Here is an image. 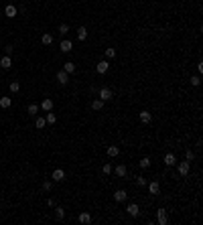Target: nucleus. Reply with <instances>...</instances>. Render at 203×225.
I'll list each match as a JSON object with an SVG mask.
<instances>
[{
  "label": "nucleus",
  "instance_id": "9b49d317",
  "mask_svg": "<svg viewBox=\"0 0 203 225\" xmlns=\"http://www.w3.org/2000/svg\"><path fill=\"white\" fill-rule=\"evenodd\" d=\"M71 49H73V43H71V41H67V39L61 41V53H69Z\"/></svg>",
  "mask_w": 203,
  "mask_h": 225
},
{
  "label": "nucleus",
  "instance_id": "a878e982",
  "mask_svg": "<svg viewBox=\"0 0 203 225\" xmlns=\"http://www.w3.org/2000/svg\"><path fill=\"white\" fill-rule=\"evenodd\" d=\"M35 128H45V118H37V120H35Z\"/></svg>",
  "mask_w": 203,
  "mask_h": 225
},
{
  "label": "nucleus",
  "instance_id": "e433bc0d",
  "mask_svg": "<svg viewBox=\"0 0 203 225\" xmlns=\"http://www.w3.org/2000/svg\"><path fill=\"white\" fill-rule=\"evenodd\" d=\"M193 156H195V154H193V152H191V150H187V152H185V158H187L189 162L193 160Z\"/></svg>",
  "mask_w": 203,
  "mask_h": 225
},
{
  "label": "nucleus",
  "instance_id": "473e14b6",
  "mask_svg": "<svg viewBox=\"0 0 203 225\" xmlns=\"http://www.w3.org/2000/svg\"><path fill=\"white\" fill-rule=\"evenodd\" d=\"M59 33H61V34H67L69 33V25H61V26H59Z\"/></svg>",
  "mask_w": 203,
  "mask_h": 225
},
{
  "label": "nucleus",
  "instance_id": "2eb2a0df",
  "mask_svg": "<svg viewBox=\"0 0 203 225\" xmlns=\"http://www.w3.org/2000/svg\"><path fill=\"white\" fill-rule=\"evenodd\" d=\"M118 154H120V148H118V146H108V156L116 158Z\"/></svg>",
  "mask_w": 203,
  "mask_h": 225
},
{
  "label": "nucleus",
  "instance_id": "5701e85b",
  "mask_svg": "<svg viewBox=\"0 0 203 225\" xmlns=\"http://www.w3.org/2000/svg\"><path fill=\"white\" fill-rule=\"evenodd\" d=\"M45 122H47V124H55V122H57V116H55V114H51V112H47Z\"/></svg>",
  "mask_w": 203,
  "mask_h": 225
},
{
  "label": "nucleus",
  "instance_id": "6e6552de",
  "mask_svg": "<svg viewBox=\"0 0 203 225\" xmlns=\"http://www.w3.org/2000/svg\"><path fill=\"white\" fill-rule=\"evenodd\" d=\"M0 67H2V69H10V67H12V59H10L8 55H4V57L0 59Z\"/></svg>",
  "mask_w": 203,
  "mask_h": 225
},
{
  "label": "nucleus",
  "instance_id": "4468645a",
  "mask_svg": "<svg viewBox=\"0 0 203 225\" xmlns=\"http://www.w3.org/2000/svg\"><path fill=\"white\" fill-rule=\"evenodd\" d=\"M77 39L79 41H85L87 39V29H85V26H79V29H77Z\"/></svg>",
  "mask_w": 203,
  "mask_h": 225
},
{
  "label": "nucleus",
  "instance_id": "cd10ccee",
  "mask_svg": "<svg viewBox=\"0 0 203 225\" xmlns=\"http://www.w3.org/2000/svg\"><path fill=\"white\" fill-rule=\"evenodd\" d=\"M19 89H20V83H19V81H12V83H10V91H12V93H16Z\"/></svg>",
  "mask_w": 203,
  "mask_h": 225
},
{
  "label": "nucleus",
  "instance_id": "f03ea898",
  "mask_svg": "<svg viewBox=\"0 0 203 225\" xmlns=\"http://www.w3.org/2000/svg\"><path fill=\"white\" fill-rule=\"evenodd\" d=\"M100 99L102 102H110L112 99V89L110 87H102L100 89Z\"/></svg>",
  "mask_w": 203,
  "mask_h": 225
},
{
  "label": "nucleus",
  "instance_id": "f257e3e1",
  "mask_svg": "<svg viewBox=\"0 0 203 225\" xmlns=\"http://www.w3.org/2000/svg\"><path fill=\"white\" fill-rule=\"evenodd\" d=\"M156 221H159V225H167V223H169L167 209H159V211H156Z\"/></svg>",
  "mask_w": 203,
  "mask_h": 225
},
{
  "label": "nucleus",
  "instance_id": "4c0bfd02",
  "mask_svg": "<svg viewBox=\"0 0 203 225\" xmlns=\"http://www.w3.org/2000/svg\"><path fill=\"white\" fill-rule=\"evenodd\" d=\"M0 207H2V203H0Z\"/></svg>",
  "mask_w": 203,
  "mask_h": 225
},
{
  "label": "nucleus",
  "instance_id": "bb28decb",
  "mask_svg": "<svg viewBox=\"0 0 203 225\" xmlns=\"http://www.w3.org/2000/svg\"><path fill=\"white\" fill-rule=\"evenodd\" d=\"M55 217H57V219H63V217H65V211H63L61 207H57V209H55Z\"/></svg>",
  "mask_w": 203,
  "mask_h": 225
},
{
  "label": "nucleus",
  "instance_id": "9d476101",
  "mask_svg": "<svg viewBox=\"0 0 203 225\" xmlns=\"http://www.w3.org/2000/svg\"><path fill=\"white\" fill-rule=\"evenodd\" d=\"M148 185V191H150V195H156V193L160 191V187H159V181H152V183H146Z\"/></svg>",
  "mask_w": 203,
  "mask_h": 225
},
{
  "label": "nucleus",
  "instance_id": "7ed1b4c3",
  "mask_svg": "<svg viewBox=\"0 0 203 225\" xmlns=\"http://www.w3.org/2000/svg\"><path fill=\"white\" fill-rule=\"evenodd\" d=\"M189 171H191V162H189V160H185V162H181V164H179V175L181 176H187Z\"/></svg>",
  "mask_w": 203,
  "mask_h": 225
},
{
  "label": "nucleus",
  "instance_id": "0eeeda50",
  "mask_svg": "<svg viewBox=\"0 0 203 225\" xmlns=\"http://www.w3.org/2000/svg\"><path fill=\"white\" fill-rule=\"evenodd\" d=\"M4 14H6V16H8V18H14V16H16V14H19V10H16V6H12V4H8V6H6V8H4Z\"/></svg>",
  "mask_w": 203,
  "mask_h": 225
},
{
  "label": "nucleus",
  "instance_id": "f3484780",
  "mask_svg": "<svg viewBox=\"0 0 203 225\" xmlns=\"http://www.w3.org/2000/svg\"><path fill=\"white\" fill-rule=\"evenodd\" d=\"M175 162H177V160H175V154H171V152H169V154L164 156V164H167V167H175Z\"/></svg>",
  "mask_w": 203,
  "mask_h": 225
},
{
  "label": "nucleus",
  "instance_id": "7c9ffc66",
  "mask_svg": "<svg viewBox=\"0 0 203 225\" xmlns=\"http://www.w3.org/2000/svg\"><path fill=\"white\" fill-rule=\"evenodd\" d=\"M146 183H148V181H146L144 176H138V179H136V185H138V187H146Z\"/></svg>",
  "mask_w": 203,
  "mask_h": 225
},
{
  "label": "nucleus",
  "instance_id": "39448f33",
  "mask_svg": "<svg viewBox=\"0 0 203 225\" xmlns=\"http://www.w3.org/2000/svg\"><path fill=\"white\" fill-rule=\"evenodd\" d=\"M57 81H59L61 85H67V83H69V73H65V71L61 69V71L57 73Z\"/></svg>",
  "mask_w": 203,
  "mask_h": 225
},
{
  "label": "nucleus",
  "instance_id": "c756f323",
  "mask_svg": "<svg viewBox=\"0 0 203 225\" xmlns=\"http://www.w3.org/2000/svg\"><path fill=\"white\" fill-rule=\"evenodd\" d=\"M199 83H201V79H199V75H193V77H191V85H193V87H197Z\"/></svg>",
  "mask_w": 203,
  "mask_h": 225
},
{
  "label": "nucleus",
  "instance_id": "a211bd4d",
  "mask_svg": "<svg viewBox=\"0 0 203 225\" xmlns=\"http://www.w3.org/2000/svg\"><path fill=\"white\" fill-rule=\"evenodd\" d=\"M150 120H152L150 112H140V122L142 124H150Z\"/></svg>",
  "mask_w": 203,
  "mask_h": 225
},
{
  "label": "nucleus",
  "instance_id": "b1692460",
  "mask_svg": "<svg viewBox=\"0 0 203 225\" xmlns=\"http://www.w3.org/2000/svg\"><path fill=\"white\" fill-rule=\"evenodd\" d=\"M92 108L96 110V112H100V110L104 108V102H102V99H93V103H92Z\"/></svg>",
  "mask_w": 203,
  "mask_h": 225
},
{
  "label": "nucleus",
  "instance_id": "c85d7f7f",
  "mask_svg": "<svg viewBox=\"0 0 203 225\" xmlns=\"http://www.w3.org/2000/svg\"><path fill=\"white\" fill-rule=\"evenodd\" d=\"M140 167H142V168H148V167H150V158H148V156H144V158L140 160Z\"/></svg>",
  "mask_w": 203,
  "mask_h": 225
},
{
  "label": "nucleus",
  "instance_id": "6ab92c4d",
  "mask_svg": "<svg viewBox=\"0 0 203 225\" xmlns=\"http://www.w3.org/2000/svg\"><path fill=\"white\" fill-rule=\"evenodd\" d=\"M41 43H43V45H51V43H53V34L43 33V37H41Z\"/></svg>",
  "mask_w": 203,
  "mask_h": 225
},
{
  "label": "nucleus",
  "instance_id": "423d86ee",
  "mask_svg": "<svg viewBox=\"0 0 203 225\" xmlns=\"http://www.w3.org/2000/svg\"><path fill=\"white\" fill-rule=\"evenodd\" d=\"M41 110H43V112H51V110H53V99L45 98L43 102H41Z\"/></svg>",
  "mask_w": 203,
  "mask_h": 225
},
{
  "label": "nucleus",
  "instance_id": "2f4dec72",
  "mask_svg": "<svg viewBox=\"0 0 203 225\" xmlns=\"http://www.w3.org/2000/svg\"><path fill=\"white\" fill-rule=\"evenodd\" d=\"M51 189H53V183H51V181H45V183H43V191H47V193H49Z\"/></svg>",
  "mask_w": 203,
  "mask_h": 225
},
{
  "label": "nucleus",
  "instance_id": "aec40b11",
  "mask_svg": "<svg viewBox=\"0 0 203 225\" xmlns=\"http://www.w3.org/2000/svg\"><path fill=\"white\" fill-rule=\"evenodd\" d=\"M79 223H83V225L92 223V217H89V213H81V215H79Z\"/></svg>",
  "mask_w": 203,
  "mask_h": 225
},
{
  "label": "nucleus",
  "instance_id": "f8f14e48",
  "mask_svg": "<svg viewBox=\"0 0 203 225\" xmlns=\"http://www.w3.org/2000/svg\"><path fill=\"white\" fill-rule=\"evenodd\" d=\"M96 69H97V73H106L108 69H110V63H108V61H100Z\"/></svg>",
  "mask_w": 203,
  "mask_h": 225
},
{
  "label": "nucleus",
  "instance_id": "dca6fc26",
  "mask_svg": "<svg viewBox=\"0 0 203 225\" xmlns=\"http://www.w3.org/2000/svg\"><path fill=\"white\" fill-rule=\"evenodd\" d=\"M12 106V98H0V108H10Z\"/></svg>",
  "mask_w": 203,
  "mask_h": 225
},
{
  "label": "nucleus",
  "instance_id": "1a4fd4ad",
  "mask_svg": "<svg viewBox=\"0 0 203 225\" xmlns=\"http://www.w3.org/2000/svg\"><path fill=\"white\" fill-rule=\"evenodd\" d=\"M126 211H128V215H130V217H136L138 213H140V209H138V205H136V203H130Z\"/></svg>",
  "mask_w": 203,
  "mask_h": 225
},
{
  "label": "nucleus",
  "instance_id": "393cba45",
  "mask_svg": "<svg viewBox=\"0 0 203 225\" xmlns=\"http://www.w3.org/2000/svg\"><path fill=\"white\" fill-rule=\"evenodd\" d=\"M37 112H39V106H37V103H29V114L31 116H35Z\"/></svg>",
  "mask_w": 203,
  "mask_h": 225
},
{
  "label": "nucleus",
  "instance_id": "f704fd0d",
  "mask_svg": "<svg viewBox=\"0 0 203 225\" xmlns=\"http://www.w3.org/2000/svg\"><path fill=\"white\" fill-rule=\"evenodd\" d=\"M102 172H104V175H110V172H112V167H110V164H104Z\"/></svg>",
  "mask_w": 203,
  "mask_h": 225
},
{
  "label": "nucleus",
  "instance_id": "72a5a7b5",
  "mask_svg": "<svg viewBox=\"0 0 203 225\" xmlns=\"http://www.w3.org/2000/svg\"><path fill=\"white\" fill-rule=\"evenodd\" d=\"M106 57H108V59L116 57V49H106Z\"/></svg>",
  "mask_w": 203,
  "mask_h": 225
},
{
  "label": "nucleus",
  "instance_id": "412c9836",
  "mask_svg": "<svg viewBox=\"0 0 203 225\" xmlns=\"http://www.w3.org/2000/svg\"><path fill=\"white\" fill-rule=\"evenodd\" d=\"M126 172H128V168H126L124 164H118L116 167V175L118 176H126Z\"/></svg>",
  "mask_w": 203,
  "mask_h": 225
},
{
  "label": "nucleus",
  "instance_id": "c9c22d12",
  "mask_svg": "<svg viewBox=\"0 0 203 225\" xmlns=\"http://www.w3.org/2000/svg\"><path fill=\"white\" fill-rule=\"evenodd\" d=\"M4 55H8V57L12 55V45H6L4 47Z\"/></svg>",
  "mask_w": 203,
  "mask_h": 225
},
{
  "label": "nucleus",
  "instance_id": "ddd939ff",
  "mask_svg": "<svg viewBox=\"0 0 203 225\" xmlns=\"http://www.w3.org/2000/svg\"><path fill=\"white\" fill-rule=\"evenodd\" d=\"M114 199H116L118 203H122V201H126V191H124V189H120V191H116V193H114Z\"/></svg>",
  "mask_w": 203,
  "mask_h": 225
},
{
  "label": "nucleus",
  "instance_id": "4be33fe9",
  "mask_svg": "<svg viewBox=\"0 0 203 225\" xmlns=\"http://www.w3.org/2000/svg\"><path fill=\"white\" fill-rule=\"evenodd\" d=\"M63 71H65V73H75V65H73L71 61H69V63H65V67H63Z\"/></svg>",
  "mask_w": 203,
  "mask_h": 225
},
{
  "label": "nucleus",
  "instance_id": "20e7f679",
  "mask_svg": "<svg viewBox=\"0 0 203 225\" xmlns=\"http://www.w3.org/2000/svg\"><path fill=\"white\" fill-rule=\"evenodd\" d=\"M51 179H53V181H57V183L65 181V171H61V168H55L53 175H51Z\"/></svg>",
  "mask_w": 203,
  "mask_h": 225
}]
</instances>
